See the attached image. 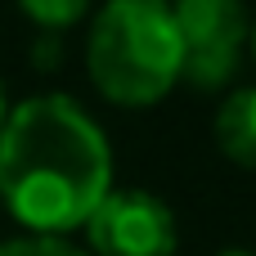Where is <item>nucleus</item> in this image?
Wrapping results in <instances>:
<instances>
[{
  "mask_svg": "<svg viewBox=\"0 0 256 256\" xmlns=\"http://www.w3.org/2000/svg\"><path fill=\"white\" fill-rule=\"evenodd\" d=\"M112 189V148L68 94H32L0 126V202L32 234L81 230Z\"/></svg>",
  "mask_w": 256,
  "mask_h": 256,
  "instance_id": "nucleus-1",
  "label": "nucleus"
},
{
  "mask_svg": "<svg viewBox=\"0 0 256 256\" xmlns=\"http://www.w3.org/2000/svg\"><path fill=\"white\" fill-rule=\"evenodd\" d=\"M0 256H90V252L72 248L68 238H54V234H27V238L0 243Z\"/></svg>",
  "mask_w": 256,
  "mask_h": 256,
  "instance_id": "nucleus-7",
  "label": "nucleus"
},
{
  "mask_svg": "<svg viewBox=\"0 0 256 256\" xmlns=\"http://www.w3.org/2000/svg\"><path fill=\"white\" fill-rule=\"evenodd\" d=\"M4 117H9V99H4V81H0V126H4Z\"/></svg>",
  "mask_w": 256,
  "mask_h": 256,
  "instance_id": "nucleus-8",
  "label": "nucleus"
},
{
  "mask_svg": "<svg viewBox=\"0 0 256 256\" xmlns=\"http://www.w3.org/2000/svg\"><path fill=\"white\" fill-rule=\"evenodd\" d=\"M216 256H256V252H248V248H225V252H216Z\"/></svg>",
  "mask_w": 256,
  "mask_h": 256,
  "instance_id": "nucleus-9",
  "label": "nucleus"
},
{
  "mask_svg": "<svg viewBox=\"0 0 256 256\" xmlns=\"http://www.w3.org/2000/svg\"><path fill=\"white\" fill-rule=\"evenodd\" d=\"M180 32V86L220 90L243 63L252 40V14L243 0H171Z\"/></svg>",
  "mask_w": 256,
  "mask_h": 256,
  "instance_id": "nucleus-3",
  "label": "nucleus"
},
{
  "mask_svg": "<svg viewBox=\"0 0 256 256\" xmlns=\"http://www.w3.org/2000/svg\"><path fill=\"white\" fill-rule=\"evenodd\" d=\"M86 72L117 108H153L180 86L171 0H108L86 36Z\"/></svg>",
  "mask_w": 256,
  "mask_h": 256,
  "instance_id": "nucleus-2",
  "label": "nucleus"
},
{
  "mask_svg": "<svg viewBox=\"0 0 256 256\" xmlns=\"http://www.w3.org/2000/svg\"><path fill=\"white\" fill-rule=\"evenodd\" d=\"M248 45H252V58H256V18H252V40Z\"/></svg>",
  "mask_w": 256,
  "mask_h": 256,
  "instance_id": "nucleus-10",
  "label": "nucleus"
},
{
  "mask_svg": "<svg viewBox=\"0 0 256 256\" xmlns=\"http://www.w3.org/2000/svg\"><path fill=\"white\" fill-rule=\"evenodd\" d=\"M18 9L36 22V27H50V32H63L72 22H81L90 14V0H18Z\"/></svg>",
  "mask_w": 256,
  "mask_h": 256,
  "instance_id": "nucleus-6",
  "label": "nucleus"
},
{
  "mask_svg": "<svg viewBox=\"0 0 256 256\" xmlns=\"http://www.w3.org/2000/svg\"><path fill=\"white\" fill-rule=\"evenodd\" d=\"M81 230L90 256H176L180 248L171 207L148 189H108Z\"/></svg>",
  "mask_w": 256,
  "mask_h": 256,
  "instance_id": "nucleus-4",
  "label": "nucleus"
},
{
  "mask_svg": "<svg viewBox=\"0 0 256 256\" xmlns=\"http://www.w3.org/2000/svg\"><path fill=\"white\" fill-rule=\"evenodd\" d=\"M216 148L243 166V171H256V86H243L234 90L220 108H216Z\"/></svg>",
  "mask_w": 256,
  "mask_h": 256,
  "instance_id": "nucleus-5",
  "label": "nucleus"
}]
</instances>
